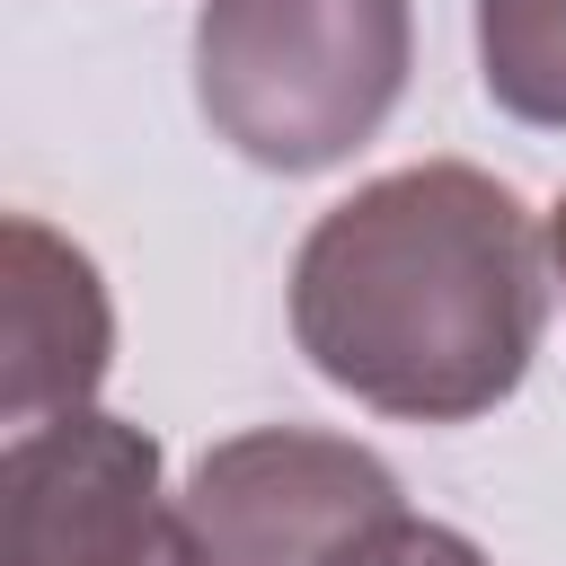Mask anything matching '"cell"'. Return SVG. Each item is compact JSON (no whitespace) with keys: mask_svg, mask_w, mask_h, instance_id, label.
<instances>
[{"mask_svg":"<svg viewBox=\"0 0 566 566\" xmlns=\"http://www.w3.org/2000/svg\"><path fill=\"white\" fill-rule=\"evenodd\" d=\"M539 221L469 159L354 186L292 256V336L345 398L469 424L539 354Z\"/></svg>","mask_w":566,"mask_h":566,"instance_id":"1","label":"cell"},{"mask_svg":"<svg viewBox=\"0 0 566 566\" xmlns=\"http://www.w3.org/2000/svg\"><path fill=\"white\" fill-rule=\"evenodd\" d=\"M407 0H203L195 18V106L274 177L354 159L407 97Z\"/></svg>","mask_w":566,"mask_h":566,"instance_id":"2","label":"cell"},{"mask_svg":"<svg viewBox=\"0 0 566 566\" xmlns=\"http://www.w3.org/2000/svg\"><path fill=\"white\" fill-rule=\"evenodd\" d=\"M177 504L212 566H354L380 531L407 522L389 460L310 424H256L212 442Z\"/></svg>","mask_w":566,"mask_h":566,"instance_id":"3","label":"cell"},{"mask_svg":"<svg viewBox=\"0 0 566 566\" xmlns=\"http://www.w3.org/2000/svg\"><path fill=\"white\" fill-rule=\"evenodd\" d=\"M0 566H212L159 495V442L124 416H62L0 460Z\"/></svg>","mask_w":566,"mask_h":566,"instance_id":"4","label":"cell"},{"mask_svg":"<svg viewBox=\"0 0 566 566\" xmlns=\"http://www.w3.org/2000/svg\"><path fill=\"white\" fill-rule=\"evenodd\" d=\"M106 354H115V310L97 265L35 212H9V363H0L9 424L35 433L62 416H88Z\"/></svg>","mask_w":566,"mask_h":566,"instance_id":"5","label":"cell"},{"mask_svg":"<svg viewBox=\"0 0 566 566\" xmlns=\"http://www.w3.org/2000/svg\"><path fill=\"white\" fill-rule=\"evenodd\" d=\"M478 80L504 115L566 133V0H478Z\"/></svg>","mask_w":566,"mask_h":566,"instance_id":"6","label":"cell"},{"mask_svg":"<svg viewBox=\"0 0 566 566\" xmlns=\"http://www.w3.org/2000/svg\"><path fill=\"white\" fill-rule=\"evenodd\" d=\"M354 566H486L478 557V539H460V531H442V522H398V531H380Z\"/></svg>","mask_w":566,"mask_h":566,"instance_id":"7","label":"cell"},{"mask_svg":"<svg viewBox=\"0 0 566 566\" xmlns=\"http://www.w3.org/2000/svg\"><path fill=\"white\" fill-rule=\"evenodd\" d=\"M548 265H557V283H566V195H557V212H548Z\"/></svg>","mask_w":566,"mask_h":566,"instance_id":"8","label":"cell"}]
</instances>
